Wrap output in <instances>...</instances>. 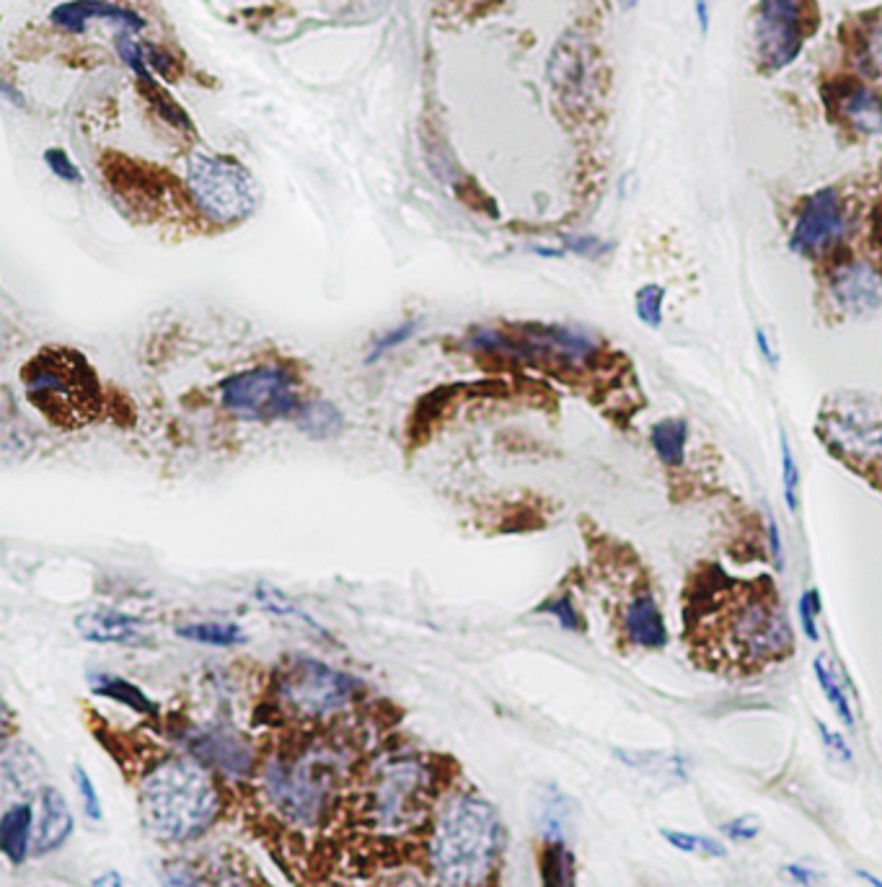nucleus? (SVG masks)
I'll return each mask as SVG.
<instances>
[{"instance_id": "obj_22", "label": "nucleus", "mask_w": 882, "mask_h": 887, "mask_svg": "<svg viewBox=\"0 0 882 887\" xmlns=\"http://www.w3.org/2000/svg\"><path fill=\"white\" fill-rule=\"evenodd\" d=\"M176 636L195 644H208V647H239L246 642L241 627L231 621H192V624L176 627Z\"/></svg>"}, {"instance_id": "obj_30", "label": "nucleus", "mask_w": 882, "mask_h": 887, "mask_svg": "<svg viewBox=\"0 0 882 887\" xmlns=\"http://www.w3.org/2000/svg\"><path fill=\"white\" fill-rule=\"evenodd\" d=\"M797 613H800V627H803V634L811 642H818L820 640V632H818L820 592L818 590H805L803 596H800Z\"/></svg>"}, {"instance_id": "obj_12", "label": "nucleus", "mask_w": 882, "mask_h": 887, "mask_svg": "<svg viewBox=\"0 0 882 887\" xmlns=\"http://www.w3.org/2000/svg\"><path fill=\"white\" fill-rule=\"evenodd\" d=\"M267 789L272 802L298 823H316L329 800L327 776L319 774L316 761L311 764L298 761L293 766L275 764L267 768Z\"/></svg>"}, {"instance_id": "obj_8", "label": "nucleus", "mask_w": 882, "mask_h": 887, "mask_svg": "<svg viewBox=\"0 0 882 887\" xmlns=\"http://www.w3.org/2000/svg\"><path fill=\"white\" fill-rule=\"evenodd\" d=\"M820 435L836 456L882 468V404L867 399L839 401L823 414Z\"/></svg>"}, {"instance_id": "obj_28", "label": "nucleus", "mask_w": 882, "mask_h": 887, "mask_svg": "<svg viewBox=\"0 0 882 887\" xmlns=\"http://www.w3.org/2000/svg\"><path fill=\"white\" fill-rule=\"evenodd\" d=\"M782 481H784V502H786V510L795 515L797 512V487H800V468H797V461H795V453H792V445L786 435L782 432Z\"/></svg>"}, {"instance_id": "obj_27", "label": "nucleus", "mask_w": 882, "mask_h": 887, "mask_svg": "<svg viewBox=\"0 0 882 887\" xmlns=\"http://www.w3.org/2000/svg\"><path fill=\"white\" fill-rule=\"evenodd\" d=\"M663 306H665V290L660 288V285L647 282L637 290V296H635L637 319L642 321L647 329L663 326Z\"/></svg>"}, {"instance_id": "obj_19", "label": "nucleus", "mask_w": 882, "mask_h": 887, "mask_svg": "<svg viewBox=\"0 0 882 887\" xmlns=\"http://www.w3.org/2000/svg\"><path fill=\"white\" fill-rule=\"evenodd\" d=\"M839 112L851 130L862 135H880L882 132V97L867 86H851L841 93Z\"/></svg>"}, {"instance_id": "obj_16", "label": "nucleus", "mask_w": 882, "mask_h": 887, "mask_svg": "<svg viewBox=\"0 0 882 887\" xmlns=\"http://www.w3.org/2000/svg\"><path fill=\"white\" fill-rule=\"evenodd\" d=\"M78 634L93 644H143L145 621L122 611H88L76 619Z\"/></svg>"}, {"instance_id": "obj_42", "label": "nucleus", "mask_w": 882, "mask_h": 887, "mask_svg": "<svg viewBox=\"0 0 882 887\" xmlns=\"http://www.w3.org/2000/svg\"><path fill=\"white\" fill-rule=\"evenodd\" d=\"M859 877H862V879H867V883H870V885H874V887H880V885H882V879H878V877H872V875H867V872H859Z\"/></svg>"}, {"instance_id": "obj_23", "label": "nucleus", "mask_w": 882, "mask_h": 887, "mask_svg": "<svg viewBox=\"0 0 882 887\" xmlns=\"http://www.w3.org/2000/svg\"><path fill=\"white\" fill-rule=\"evenodd\" d=\"M813 673L815 678H818V684L823 688V694H826V699L830 701V707H834V712L839 720L847 724V728H855V709H851V703L847 699V691H844L839 676H836V670L830 668L828 657L826 655H818L813 659Z\"/></svg>"}, {"instance_id": "obj_1", "label": "nucleus", "mask_w": 882, "mask_h": 887, "mask_svg": "<svg viewBox=\"0 0 882 887\" xmlns=\"http://www.w3.org/2000/svg\"><path fill=\"white\" fill-rule=\"evenodd\" d=\"M702 592L715 600V606L702 608L699 613L717 616V659L751 670L790 655L792 629L769 577L756 583H735L719 572V583Z\"/></svg>"}, {"instance_id": "obj_13", "label": "nucleus", "mask_w": 882, "mask_h": 887, "mask_svg": "<svg viewBox=\"0 0 882 887\" xmlns=\"http://www.w3.org/2000/svg\"><path fill=\"white\" fill-rule=\"evenodd\" d=\"M830 296L849 317H867L882 306V277L867 262H847L830 277Z\"/></svg>"}, {"instance_id": "obj_21", "label": "nucleus", "mask_w": 882, "mask_h": 887, "mask_svg": "<svg viewBox=\"0 0 882 887\" xmlns=\"http://www.w3.org/2000/svg\"><path fill=\"white\" fill-rule=\"evenodd\" d=\"M650 443H652V448H655L658 458L663 461L665 466H681L683 461H686V448H688L686 420L668 417V420L655 422L650 432Z\"/></svg>"}, {"instance_id": "obj_29", "label": "nucleus", "mask_w": 882, "mask_h": 887, "mask_svg": "<svg viewBox=\"0 0 882 887\" xmlns=\"http://www.w3.org/2000/svg\"><path fill=\"white\" fill-rule=\"evenodd\" d=\"M254 596H256V603H260L264 611H269L275 616H298V619H304L306 624H313V619H308V616L277 588H269V585H256Z\"/></svg>"}, {"instance_id": "obj_36", "label": "nucleus", "mask_w": 882, "mask_h": 887, "mask_svg": "<svg viewBox=\"0 0 882 887\" xmlns=\"http://www.w3.org/2000/svg\"><path fill=\"white\" fill-rule=\"evenodd\" d=\"M415 332V324H407V326H401V329H396V332H392L386 336V340H381L378 342V347H376V352H373V357H378V355H384L386 350H392V347H396V344H401L404 340H407V336Z\"/></svg>"}, {"instance_id": "obj_34", "label": "nucleus", "mask_w": 882, "mask_h": 887, "mask_svg": "<svg viewBox=\"0 0 882 887\" xmlns=\"http://www.w3.org/2000/svg\"><path fill=\"white\" fill-rule=\"evenodd\" d=\"M818 732H820L823 743H826V747L830 753H834L836 758L844 761V764H851V758H855V756H851V747L847 745V740H844V735H839V732H834V730H828L823 722H818Z\"/></svg>"}, {"instance_id": "obj_31", "label": "nucleus", "mask_w": 882, "mask_h": 887, "mask_svg": "<svg viewBox=\"0 0 882 887\" xmlns=\"http://www.w3.org/2000/svg\"><path fill=\"white\" fill-rule=\"evenodd\" d=\"M539 613L554 616V619L560 621L564 629H570V632H577V629H583V619H580V613H577L575 600H572V596L549 598L547 603L539 606Z\"/></svg>"}, {"instance_id": "obj_40", "label": "nucleus", "mask_w": 882, "mask_h": 887, "mask_svg": "<svg viewBox=\"0 0 882 887\" xmlns=\"http://www.w3.org/2000/svg\"><path fill=\"white\" fill-rule=\"evenodd\" d=\"M694 13L696 21H699L702 34H707L712 24V0H694Z\"/></svg>"}, {"instance_id": "obj_25", "label": "nucleus", "mask_w": 882, "mask_h": 887, "mask_svg": "<svg viewBox=\"0 0 882 887\" xmlns=\"http://www.w3.org/2000/svg\"><path fill=\"white\" fill-rule=\"evenodd\" d=\"M298 424L308 432V435L327 437L334 435V432L342 428V417L332 404H327V401H316V404L298 409Z\"/></svg>"}, {"instance_id": "obj_38", "label": "nucleus", "mask_w": 882, "mask_h": 887, "mask_svg": "<svg viewBox=\"0 0 882 887\" xmlns=\"http://www.w3.org/2000/svg\"><path fill=\"white\" fill-rule=\"evenodd\" d=\"M784 872H786V875H790L792 879H795V883H800V885H811V883H815V879H818V875H815L813 869L803 867V864H786Z\"/></svg>"}, {"instance_id": "obj_7", "label": "nucleus", "mask_w": 882, "mask_h": 887, "mask_svg": "<svg viewBox=\"0 0 882 887\" xmlns=\"http://www.w3.org/2000/svg\"><path fill=\"white\" fill-rule=\"evenodd\" d=\"M225 409L244 420H280L298 412V393L293 376L277 365H260V368L236 373L225 378L220 386Z\"/></svg>"}, {"instance_id": "obj_9", "label": "nucleus", "mask_w": 882, "mask_h": 887, "mask_svg": "<svg viewBox=\"0 0 882 887\" xmlns=\"http://www.w3.org/2000/svg\"><path fill=\"white\" fill-rule=\"evenodd\" d=\"M479 344L492 350H510L528 361H547L562 368H585L598 355V342L591 334L567 326H531L520 336L482 334Z\"/></svg>"}, {"instance_id": "obj_20", "label": "nucleus", "mask_w": 882, "mask_h": 887, "mask_svg": "<svg viewBox=\"0 0 882 887\" xmlns=\"http://www.w3.org/2000/svg\"><path fill=\"white\" fill-rule=\"evenodd\" d=\"M88 686H91V691L97 696H104L109 701L122 703V707L132 709V712L143 717L158 714V703L128 678L112 676V673H91V676H88Z\"/></svg>"}, {"instance_id": "obj_14", "label": "nucleus", "mask_w": 882, "mask_h": 887, "mask_svg": "<svg viewBox=\"0 0 882 887\" xmlns=\"http://www.w3.org/2000/svg\"><path fill=\"white\" fill-rule=\"evenodd\" d=\"M621 627L624 634H627V642L635 644V647L660 650L668 644L665 619L660 613L655 592L650 588H639L637 592H631L627 606H624Z\"/></svg>"}, {"instance_id": "obj_41", "label": "nucleus", "mask_w": 882, "mask_h": 887, "mask_svg": "<svg viewBox=\"0 0 882 887\" xmlns=\"http://www.w3.org/2000/svg\"><path fill=\"white\" fill-rule=\"evenodd\" d=\"M122 883H124V879H122L120 875H117V872H109V875H101V877L93 879V885H97V887H101V885H104V887H107V885H117V887H120Z\"/></svg>"}, {"instance_id": "obj_17", "label": "nucleus", "mask_w": 882, "mask_h": 887, "mask_svg": "<svg viewBox=\"0 0 882 887\" xmlns=\"http://www.w3.org/2000/svg\"><path fill=\"white\" fill-rule=\"evenodd\" d=\"M192 756L205 766H216L225 774H244L252 766L249 745L228 732H200L189 745Z\"/></svg>"}, {"instance_id": "obj_11", "label": "nucleus", "mask_w": 882, "mask_h": 887, "mask_svg": "<svg viewBox=\"0 0 882 887\" xmlns=\"http://www.w3.org/2000/svg\"><path fill=\"white\" fill-rule=\"evenodd\" d=\"M849 231V212L836 189H818L800 208L790 231V248L795 254L815 256L839 244Z\"/></svg>"}, {"instance_id": "obj_33", "label": "nucleus", "mask_w": 882, "mask_h": 887, "mask_svg": "<svg viewBox=\"0 0 882 887\" xmlns=\"http://www.w3.org/2000/svg\"><path fill=\"white\" fill-rule=\"evenodd\" d=\"M761 831V823L759 818L753 816H742V818H735L732 823L723 825V833L730 835L732 841H753L756 835Z\"/></svg>"}, {"instance_id": "obj_32", "label": "nucleus", "mask_w": 882, "mask_h": 887, "mask_svg": "<svg viewBox=\"0 0 882 887\" xmlns=\"http://www.w3.org/2000/svg\"><path fill=\"white\" fill-rule=\"evenodd\" d=\"M73 779H76L78 795H80V800H84L86 816L91 820H101V802H99L97 787H93L91 776H88V772L84 766H76V768H73Z\"/></svg>"}, {"instance_id": "obj_6", "label": "nucleus", "mask_w": 882, "mask_h": 887, "mask_svg": "<svg viewBox=\"0 0 882 887\" xmlns=\"http://www.w3.org/2000/svg\"><path fill=\"white\" fill-rule=\"evenodd\" d=\"M432 800V776L411 758L386 764L367 791V812L384 831H407Z\"/></svg>"}, {"instance_id": "obj_10", "label": "nucleus", "mask_w": 882, "mask_h": 887, "mask_svg": "<svg viewBox=\"0 0 882 887\" xmlns=\"http://www.w3.org/2000/svg\"><path fill=\"white\" fill-rule=\"evenodd\" d=\"M756 55L763 70H784L797 60L805 42L800 0H759L756 9Z\"/></svg>"}, {"instance_id": "obj_3", "label": "nucleus", "mask_w": 882, "mask_h": 887, "mask_svg": "<svg viewBox=\"0 0 882 887\" xmlns=\"http://www.w3.org/2000/svg\"><path fill=\"white\" fill-rule=\"evenodd\" d=\"M505 846V828L495 805L461 795L440 812L432 833V867L443 885L474 887L487 883Z\"/></svg>"}, {"instance_id": "obj_26", "label": "nucleus", "mask_w": 882, "mask_h": 887, "mask_svg": "<svg viewBox=\"0 0 882 887\" xmlns=\"http://www.w3.org/2000/svg\"><path fill=\"white\" fill-rule=\"evenodd\" d=\"M660 835L671 844L673 849H679L683 854H702L709 856V860H723L727 856V849L715 839H707V835H694V833H683V831H668L663 828Z\"/></svg>"}, {"instance_id": "obj_18", "label": "nucleus", "mask_w": 882, "mask_h": 887, "mask_svg": "<svg viewBox=\"0 0 882 887\" xmlns=\"http://www.w3.org/2000/svg\"><path fill=\"white\" fill-rule=\"evenodd\" d=\"M0 849L13 867H21L34 849V812L26 802L11 805L0 818Z\"/></svg>"}, {"instance_id": "obj_4", "label": "nucleus", "mask_w": 882, "mask_h": 887, "mask_svg": "<svg viewBox=\"0 0 882 887\" xmlns=\"http://www.w3.org/2000/svg\"><path fill=\"white\" fill-rule=\"evenodd\" d=\"M26 399L57 428L76 430L101 414L104 391L97 370L70 347L40 350L21 370Z\"/></svg>"}, {"instance_id": "obj_24", "label": "nucleus", "mask_w": 882, "mask_h": 887, "mask_svg": "<svg viewBox=\"0 0 882 887\" xmlns=\"http://www.w3.org/2000/svg\"><path fill=\"white\" fill-rule=\"evenodd\" d=\"M543 885H572L575 883V860L564 841H547L541 854Z\"/></svg>"}, {"instance_id": "obj_35", "label": "nucleus", "mask_w": 882, "mask_h": 887, "mask_svg": "<svg viewBox=\"0 0 882 887\" xmlns=\"http://www.w3.org/2000/svg\"><path fill=\"white\" fill-rule=\"evenodd\" d=\"M767 533H769V548H771V556H774L776 569H782L784 567V546H782V531H779L774 515H769V520H767Z\"/></svg>"}, {"instance_id": "obj_15", "label": "nucleus", "mask_w": 882, "mask_h": 887, "mask_svg": "<svg viewBox=\"0 0 882 887\" xmlns=\"http://www.w3.org/2000/svg\"><path fill=\"white\" fill-rule=\"evenodd\" d=\"M73 833V816L68 800L60 789L42 787L40 791V816L34 825V854H53L63 849Z\"/></svg>"}, {"instance_id": "obj_5", "label": "nucleus", "mask_w": 882, "mask_h": 887, "mask_svg": "<svg viewBox=\"0 0 882 887\" xmlns=\"http://www.w3.org/2000/svg\"><path fill=\"white\" fill-rule=\"evenodd\" d=\"M277 699L288 712L321 720L342 712L360 691V680L308 655H293L277 668Z\"/></svg>"}, {"instance_id": "obj_37", "label": "nucleus", "mask_w": 882, "mask_h": 887, "mask_svg": "<svg viewBox=\"0 0 882 887\" xmlns=\"http://www.w3.org/2000/svg\"><path fill=\"white\" fill-rule=\"evenodd\" d=\"M867 60H870L874 68H882V26H878L867 42Z\"/></svg>"}, {"instance_id": "obj_39", "label": "nucleus", "mask_w": 882, "mask_h": 887, "mask_svg": "<svg viewBox=\"0 0 882 887\" xmlns=\"http://www.w3.org/2000/svg\"><path fill=\"white\" fill-rule=\"evenodd\" d=\"M756 344H759V352H761L763 361H767L769 365L779 363L776 352H774V347H771V342H769V334L763 332V329H756Z\"/></svg>"}, {"instance_id": "obj_43", "label": "nucleus", "mask_w": 882, "mask_h": 887, "mask_svg": "<svg viewBox=\"0 0 882 887\" xmlns=\"http://www.w3.org/2000/svg\"><path fill=\"white\" fill-rule=\"evenodd\" d=\"M624 5H627V9H635L637 0H624Z\"/></svg>"}, {"instance_id": "obj_2", "label": "nucleus", "mask_w": 882, "mask_h": 887, "mask_svg": "<svg viewBox=\"0 0 882 887\" xmlns=\"http://www.w3.org/2000/svg\"><path fill=\"white\" fill-rule=\"evenodd\" d=\"M220 812L212 776L195 761H166L141 784V823L161 844H192Z\"/></svg>"}]
</instances>
